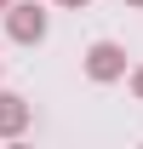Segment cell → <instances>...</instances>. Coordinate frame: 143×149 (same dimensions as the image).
Listing matches in <instances>:
<instances>
[{
	"instance_id": "6da1fadb",
	"label": "cell",
	"mask_w": 143,
	"mask_h": 149,
	"mask_svg": "<svg viewBox=\"0 0 143 149\" xmlns=\"http://www.w3.org/2000/svg\"><path fill=\"white\" fill-rule=\"evenodd\" d=\"M0 17H6V35L17 40V46H40V40H46V12H40V0H12Z\"/></svg>"
},
{
	"instance_id": "7a4b0ae2",
	"label": "cell",
	"mask_w": 143,
	"mask_h": 149,
	"mask_svg": "<svg viewBox=\"0 0 143 149\" xmlns=\"http://www.w3.org/2000/svg\"><path fill=\"white\" fill-rule=\"evenodd\" d=\"M126 74V46L120 40H92L86 46V80L109 86V80H120Z\"/></svg>"
},
{
	"instance_id": "3957f363",
	"label": "cell",
	"mask_w": 143,
	"mask_h": 149,
	"mask_svg": "<svg viewBox=\"0 0 143 149\" xmlns=\"http://www.w3.org/2000/svg\"><path fill=\"white\" fill-rule=\"evenodd\" d=\"M29 97H17V92H0V138H23L29 132Z\"/></svg>"
},
{
	"instance_id": "277c9868",
	"label": "cell",
	"mask_w": 143,
	"mask_h": 149,
	"mask_svg": "<svg viewBox=\"0 0 143 149\" xmlns=\"http://www.w3.org/2000/svg\"><path fill=\"white\" fill-rule=\"evenodd\" d=\"M132 97H137V103H143V63H137V69H132Z\"/></svg>"
},
{
	"instance_id": "5b68a950",
	"label": "cell",
	"mask_w": 143,
	"mask_h": 149,
	"mask_svg": "<svg viewBox=\"0 0 143 149\" xmlns=\"http://www.w3.org/2000/svg\"><path fill=\"white\" fill-rule=\"evenodd\" d=\"M57 6H63V12H80V6H92V0H57Z\"/></svg>"
},
{
	"instance_id": "8992f818",
	"label": "cell",
	"mask_w": 143,
	"mask_h": 149,
	"mask_svg": "<svg viewBox=\"0 0 143 149\" xmlns=\"http://www.w3.org/2000/svg\"><path fill=\"white\" fill-rule=\"evenodd\" d=\"M126 6H137V12H143V0H126Z\"/></svg>"
},
{
	"instance_id": "52a82bcc",
	"label": "cell",
	"mask_w": 143,
	"mask_h": 149,
	"mask_svg": "<svg viewBox=\"0 0 143 149\" xmlns=\"http://www.w3.org/2000/svg\"><path fill=\"white\" fill-rule=\"evenodd\" d=\"M6 6H12V0H0V12H6Z\"/></svg>"
}]
</instances>
